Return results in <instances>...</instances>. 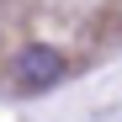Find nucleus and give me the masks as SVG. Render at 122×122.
I'll list each match as a JSON object with an SVG mask.
<instances>
[{
	"mask_svg": "<svg viewBox=\"0 0 122 122\" xmlns=\"http://www.w3.org/2000/svg\"><path fill=\"white\" fill-rule=\"evenodd\" d=\"M64 53L58 48H48V43H32L21 58H16V80H21L27 90H43V85H53V80H64Z\"/></svg>",
	"mask_w": 122,
	"mask_h": 122,
	"instance_id": "1",
	"label": "nucleus"
}]
</instances>
